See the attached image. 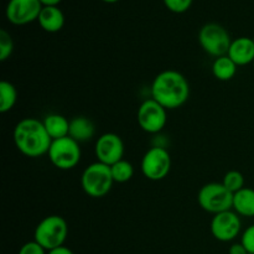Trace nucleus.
Returning a JSON list of instances; mask_svg holds the SVG:
<instances>
[{
    "mask_svg": "<svg viewBox=\"0 0 254 254\" xmlns=\"http://www.w3.org/2000/svg\"><path fill=\"white\" fill-rule=\"evenodd\" d=\"M190 84L183 73L175 69L160 72L151 83V98L166 109H176L188 102Z\"/></svg>",
    "mask_w": 254,
    "mask_h": 254,
    "instance_id": "obj_1",
    "label": "nucleus"
},
{
    "mask_svg": "<svg viewBox=\"0 0 254 254\" xmlns=\"http://www.w3.org/2000/svg\"><path fill=\"white\" fill-rule=\"evenodd\" d=\"M14 143L17 150L27 158H39L49 153L52 139L42 121L24 118L14 128Z\"/></svg>",
    "mask_w": 254,
    "mask_h": 254,
    "instance_id": "obj_2",
    "label": "nucleus"
},
{
    "mask_svg": "<svg viewBox=\"0 0 254 254\" xmlns=\"http://www.w3.org/2000/svg\"><path fill=\"white\" fill-rule=\"evenodd\" d=\"M68 236V226L61 216L51 215L40 221L34 232V241L49 251L64 246Z\"/></svg>",
    "mask_w": 254,
    "mask_h": 254,
    "instance_id": "obj_3",
    "label": "nucleus"
},
{
    "mask_svg": "<svg viewBox=\"0 0 254 254\" xmlns=\"http://www.w3.org/2000/svg\"><path fill=\"white\" fill-rule=\"evenodd\" d=\"M114 180L111 166L99 161L91 164L84 169L81 178V185L84 192L94 198H101L111 191Z\"/></svg>",
    "mask_w": 254,
    "mask_h": 254,
    "instance_id": "obj_4",
    "label": "nucleus"
},
{
    "mask_svg": "<svg viewBox=\"0 0 254 254\" xmlns=\"http://www.w3.org/2000/svg\"><path fill=\"white\" fill-rule=\"evenodd\" d=\"M197 202L206 212L217 215L232 210L233 193L227 190L222 183H210L200 189Z\"/></svg>",
    "mask_w": 254,
    "mask_h": 254,
    "instance_id": "obj_5",
    "label": "nucleus"
},
{
    "mask_svg": "<svg viewBox=\"0 0 254 254\" xmlns=\"http://www.w3.org/2000/svg\"><path fill=\"white\" fill-rule=\"evenodd\" d=\"M232 41L230 32L217 22L203 25L198 32V42L202 50L216 59L228 54Z\"/></svg>",
    "mask_w": 254,
    "mask_h": 254,
    "instance_id": "obj_6",
    "label": "nucleus"
},
{
    "mask_svg": "<svg viewBox=\"0 0 254 254\" xmlns=\"http://www.w3.org/2000/svg\"><path fill=\"white\" fill-rule=\"evenodd\" d=\"M47 155L55 168L60 170H71L78 165L82 153L79 143L73 140L71 136H66L52 140Z\"/></svg>",
    "mask_w": 254,
    "mask_h": 254,
    "instance_id": "obj_7",
    "label": "nucleus"
},
{
    "mask_svg": "<svg viewBox=\"0 0 254 254\" xmlns=\"http://www.w3.org/2000/svg\"><path fill=\"white\" fill-rule=\"evenodd\" d=\"M170 169V154L161 146H154V148L149 149L141 159V173L148 180H163L169 175Z\"/></svg>",
    "mask_w": 254,
    "mask_h": 254,
    "instance_id": "obj_8",
    "label": "nucleus"
},
{
    "mask_svg": "<svg viewBox=\"0 0 254 254\" xmlns=\"http://www.w3.org/2000/svg\"><path fill=\"white\" fill-rule=\"evenodd\" d=\"M168 109L164 108L155 99L150 98L140 104L136 113L138 124L144 131L150 134L159 133L168 123Z\"/></svg>",
    "mask_w": 254,
    "mask_h": 254,
    "instance_id": "obj_9",
    "label": "nucleus"
},
{
    "mask_svg": "<svg viewBox=\"0 0 254 254\" xmlns=\"http://www.w3.org/2000/svg\"><path fill=\"white\" fill-rule=\"evenodd\" d=\"M42 7L40 0H9L5 15L10 24L22 26L39 19Z\"/></svg>",
    "mask_w": 254,
    "mask_h": 254,
    "instance_id": "obj_10",
    "label": "nucleus"
},
{
    "mask_svg": "<svg viewBox=\"0 0 254 254\" xmlns=\"http://www.w3.org/2000/svg\"><path fill=\"white\" fill-rule=\"evenodd\" d=\"M242 222L240 215L233 210L213 215L211 221V233L220 242H231L241 233Z\"/></svg>",
    "mask_w": 254,
    "mask_h": 254,
    "instance_id": "obj_11",
    "label": "nucleus"
},
{
    "mask_svg": "<svg viewBox=\"0 0 254 254\" xmlns=\"http://www.w3.org/2000/svg\"><path fill=\"white\" fill-rule=\"evenodd\" d=\"M97 161L112 166L123 160L124 143L121 136L116 133H104L97 139L94 146Z\"/></svg>",
    "mask_w": 254,
    "mask_h": 254,
    "instance_id": "obj_12",
    "label": "nucleus"
},
{
    "mask_svg": "<svg viewBox=\"0 0 254 254\" xmlns=\"http://www.w3.org/2000/svg\"><path fill=\"white\" fill-rule=\"evenodd\" d=\"M228 57L240 66H247L254 62V39L252 37H238L233 40L228 50Z\"/></svg>",
    "mask_w": 254,
    "mask_h": 254,
    "instance_id": "obj_13",
    "label": "nucleus"
},
{
    "mask_svg": "<svg viewBox=\"0 0 254 254\" xmlns=\"http://www.w3.org/2000/svg\"><path fill=\"white\" fill-rule=\"evenodd\" d=\"M37 22L42 30L50 34H55L64 26V15L59 6H44Z\"/></svg>",
    "mask_w": 254,
    "mask_h": 254,
    "instance_id": "obj_14",
    "label": "nucleus"
},
{
    "mask_svg": "<svg viewBox=\"0 0 254 254\" xmlns=\"http://www.w3.org/2000/svg\"><path fill=\"white\" fill-rule=\"evenodd\" d=\"M96 134V127L91 119L86 117H74L69 121V134L77 143H84L92 139Z\"/></svg>",
    "mask_w": 254,
    "mask_h": 254,
    "instance_id": "obj_15",
    "label": "nucleus"
},
{
    "mask_svg": "<svg viewBox=\"0 0 254 254\" xmlns=\"http://www.w3.org/2000/svg\"><path fill=\"white\" fill-rule=\"evenodd\" d=\"M232 210L243 217H254V190L243 188L238 192L233 193Z\"/></svg>",
    "mask_w": 254,
    "mask_h": 254,
    "instance_id": "obj_16",
    "label": "nucleus"
},
{
    "mask_svg": "<svg viewBox=\"0 0 254 254\" xmlns=\"http://www.w3.org/2000/svg\"><path fill=\"white\" fill-rule=\"evenodd\" d=\"M46 131L52 140L66 138L69 134V121L61 114H49L42 121Z\"/></svg>",
    "mask_w": 254,
    "mask_h": 254,
    "instance_id": "obj_17",
    "label": "nucleus"
},
{
    "mask_svg": "<svg viewBox=\"0 0 254 254\" xmlns=\"http://www.w3.org/2000/svg\"><path fill=\"white\" fill-rule=\"evenodd\" d=\"M237 67V64L228 57V55H226V56L215 59L212 64V73L215 78H217L218 81L227 82L231 81L236 76Z\"/></svg>",
    "mask_w": 254,
    "mask_h": 254,
    "instance_id": "obj_18",
    "label": "nucleus"
},
{
    "mask_svg": "<svg viewBox=\"0 0 254 254\" xmlns=\"http://www.w3.org/2000/svg\"><path fill=\"white\" fill-rule=\"evenodd\" d=\"M17 101V91L14 84L9 81L0 82V112H10Z\"/></svg>",
    "mask_w": 254,
    "mask_h": 254,
    "instance_id": "obj_19",
    "label": "nucleus"
},
{
    "mask_svg": "<svg viewBox=\"0 0 254 254\" xmlns=\"http://www.w3.org/2000/svg\"><path fill=\"white\" fill-rule=\"evenodd\" d=\"M112 176H113L114 183L118 184H124L128 183L134 175V168L129 161L127 160H121L118 163L113 164L111 166Z\"/></svg>",
    "mask_w": 254,
    "mask_h": 254,
    "instance_id": "obj_20",
    "label": "nucleus"
},
{
    "mask_svg": "<svg viewBox=\"0 0 254 254\" xmlns=\"http://www.w3.org/2000/svg\"><path fill=\"white\" fill-rule=\"evenodd\" d=\"M222 184L227 190H230L232 193H236L245 188V176L238 170H231L223 176Z\"/></svg>",
    "mask_w": 254,
    "mask_h": 254,
    "instance_id": "obj_21",
    "label": "nucleus"
},
{
    "mask_svg": "<svg viewBox=\"0 0 254 254\" xmlns=\"http://www.w3.org/2000/svg\"><path fill=\"white\" fill-rule=\"evenodd\" d=\"M14 51V41L6 30H0V61H6Z\"/></svg>",
    "mask_w": 254,
    "mask_h": 254,
    "instance_id": "obj_22",
    "label": "nucleus"
},
{
    "mask_svg": "<svg viewBox=\"0 0 254 254\" xmlns=\"http://www.w3.org/2000/svg\"><path fill=\"white\" fill-rule=\"evenodd\" d=\"M163 1L165 6L175 14H183L188 11L192 5V0H163Z\"/></svg>",
    "mask_w": 254,
    "mask_h": 254,
    "instance_id": "obj_23",
    "label": "nucleus"
},
{
    "mask_svg": "<svg viewBox=\"0 0 254 254\" xmlns=\"http://www.w3.org/2000/svg\"><path fill=\"white\" fill-rule=\"evenodd\" d=\"M241 243L245 246L247 252L250 254H254V225L250 226L247 230L243 232L242 238H241Z\"/></svg>",
    "mask_w": 254,
    "mask_h": 254,
    "instance_id": "obj_24",
    "label": "nucleus"
},
{
    "mask_svg": "<svg viewBox=\"0 0 254 254\" xmlns=\"http://www.w3.org/2000/svg\"><path fill=\"white\" fill-rule=\"evenodd\" d=\"M19 254H47V251L36 241H31V242H26L20 248Z\"/></svg>",
    "mask_w": 254,
    "mask_h": 254,
    "instance_id": "obj_25",
    "label": "nucleus"
},
{
    "mask_svg": "<svg viewBox=\"0 0 254 254\" xmlns=\"http://www.w3.org/2000/svg\"><path fill=\"white\" fill-rule=\"evenodd\" d=\"M230 254H250L247 252V250L245 248V246L242 243H233L230 247V251H228Z\"/></svg>",
    "mask_w": 254,
    "mask_h": 254,
    "instance_id": "obj_26",
    "label": "nucleus"
},
{
    "mask_svg": "<svg viewBox=\"0 0 254 254\" xmlns=\"http://www.w3.org/2000/svg\"><path fill=\"white\" fill-rule=\"evenodd\" d=\"M47 254H74L69 248L64 247V246H61V247H57L55 250H51L47 252Z\"/></svg>",
    "mask_w": 254,
    "mask_h": 254,
    "instance_id": "obj_27",
    "label": "nucleus"
},
{
    "mask_svg": "<svg viewBox=\"0 0 254 254\" xmlns=\"http://www.w3.org/2000/svg\"><path fill=\"white\" fill-rule=\"evenodd\" d=\"M62 0H40L42 6H59Z\"/></svg>",
    "mask_w": 254,
    "mask_h": 254,
    "instance_id": "obj_28",
    "label": "nucleus"
},
{
    "mask_svg": "<svg viewBox=\"0 0 254 254\" xmlns=\"http://www.w3.org/2000/svg\"><path fill=\"white\" fill-rule=\"evenodd\" d=\"M101 1H103V2H108V4H114V2L119 1V0H101Z\"/></svg>",
    "mask_w": 254,
    "mask_h": 254,
    "instance_id": "obj_29",
    "label": "nucleus"
},
{
    "mask_svg": "<svg viewBox=\"0 0 254 254\" xmlns=\"http://www.w3.org/2000/svg\"><path fill=\"white\" fill-rule=\"evenodd\" d=\"M253 66H254V62H253Z\"/></svg>",
    "mask_w": 254,
    "mask_h": 254,
    "instance_id": "obj_30",
    "label": "nucleus"
}]
</instances>
